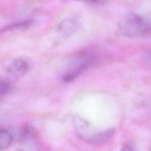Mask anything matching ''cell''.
Returning a JSON list of instances; mask_svg holds the SVG:
<instances>
[{
    "label": "cell",
    "mask_w": 151,
    "mask_h": 151,
    "mask_svg": "<svg viewBox=\"0 0 151 151\" xmlns=\"http://www.w3.org/2000/svg\"><path fill=\"white\" fill-rule=\"evenodd\" d=\"M122 151H135L134 149L133 148V147L131 145L126 144H124L122 147Z\"/></svg>",
    "instance_id": "obj_8"
},
{
    "label": "cell",
    "mask_w": 151,
    "mask_h": 151,
    "mask_svg": "<svg viewBox=\"0 0 151 151\" xmlns=\"http://www.w3.org/2000/svg\"><path fill=\"white\" fill-rule=\"evenodd\" d=\"M113 133H114L112 130H108V131L104 132V133H100V134L97 135V136L93 138V142H97V143L106 142V140H108V139L111 137Z\"/></svg>",
    "instance_id": "obj_5"
},
{
    "label": "cell",
    "mask_w": 151,
    "mask_h": 151,
    "mask_svg": "<svg viewBox=\"0 0 151 151\" xmlns=\"http://www.w3.org/2000/svg\"><path fill=\"white\" fill-rule=\"evenodd\" d=\"M119 29L122 33L126 36L139 37L150 33L151 24L145 18L132 14L122 20Z\"/></svg>",
    "instance_id": "obj_1"
},
{
    "label": "cell",
    "mask_w": 151,
    "mask_h": 151,
    "mask_svg": "<svg viewBox=\"0 0 151 151\" xmlns=\"http://www.w3.org/2000/svg\"><path fill=\"white\" fill-rule=\"evenodd\" d=\"M88 1H96V0H88Z\"/></svg>",
    "instance_id": "obj_9"
},
{
    "label": "cell",
    "mask_w": 151,
    "mask_h": 151,
    "mask_svg": "<svg viewBox=\"0 0 151 151\" xmlns=\"http://www.w3.org/2000/svg\"><path fill=\"white\" fill-rule=\"evenodd\" d=\"M93 61H94V58L89 55H85V56L78 57L69 66V68L63 75V79L66 82L74 80L77 77L79 76L83 71L88 69Z\"/></svg>",
    "instance_id": "obj_2"
},
{
    "label": "cell",
    "mask_w": 151,
    "mask_h": 151,
    "mask_svg": "<svg viewBox=\"0 0 151 151\" xmlns=\"http://www.w3.org/2000/svg\"><path fill=\"white\" fill-rule=\"evenodd\" d=\"M29 64L23 59H16L10 65L8 71L15 77H20L25 75L29 70Z\"/></svg>",
    "instance_id": "obj_3"
},
{
    "label": "cell",
    "mask_w": 151,
    "mask_h": 151,
    "mask_svg": "<svg viewBox=\"0 0 151 151\" xmlns=\"http://www.w3.org/2000/svg\"><path fill=\"white\" fill-rule=\"evenodd\" d=\"M10 87L5 81H0V99L5 96L10 91Z\"/></svg>",
    "instance_id": "obj_7"
},
{
    "label": "cell",
    "mask_w": 151,
    "mask_h": 151,
    "mask_svg": "<svg viewBox=\"0 0 151 151\" xmlns=\"http://www.w3.org/2000/svg\"><path fill=\"white\" fill-rule=\"evenodd\" d=\"M13 138L9 132L0 130V150H6L12 143Z\"/></svg>",
    "instance_id": "obj_4"
},
{
    "label": "cell",
    "mask_w": 151,
    "mask_h": 151,
    "mask_svg": "<svg viewBox=\"0 0 151 151\" xmlns=\"http://www.w3.org/2000/svg\"><path fill=\"white\" fill-rule=\"evenodd\" d=\"M75 25H74L73 22H72V21L70 20L63 22L61 27V29L62 30H63V32L67 34L72 33L75 30Z\"/></svg>",
    "instance_id": "obj_6"
}]
</instances>
